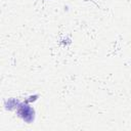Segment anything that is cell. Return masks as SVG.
<instances>
[{
    "mask_svg": "<svg viewBox=\"0 0 131 131\" xmlns=\"http://www.w3.org/2000/svg\"><path fill=\"white\" fill-rule=\"evenodd\" d=\"M16 113H17V116L19 118H21L27 123H32L34 121L35 112L27 102L18 103V105L16 107Z\"/></svg>",
    "mask_w": 131,
    "mask_h": 131,
    "instance_id": "6da1fadb",
    "label": "cell"
},
{
    "mask_svg": "<svg viewBox=\"0 0 131 131\" xmlns=\"http://www.w3.org/2000/svg\"><path fill=\"white\" fill-rule=\"evenodd\" d=\"M18 103H19V102H18L16 99L11 98V99H8V100L5 102V107H6V110L11 111V110L16 108V107H17V105H18Z\"/></svg>",
    "mask_w": 131,
    "mask_h": 131,
    "instance_id": "7a4b0ae2",
    "label": "cell"
}]
</instances>
